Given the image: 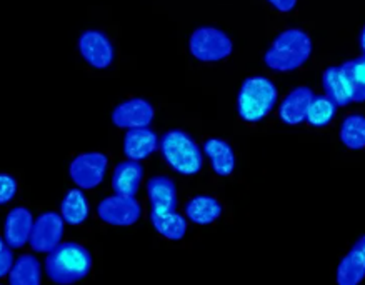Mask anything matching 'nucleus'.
<instances>
[{
  "label": "nucleus",
  "instance_id": "obj_1",
  "mask_svg": "<svg viewBox=\"0 0 365 285\" xmlns=\"http://www.w3.org/2000/svg\"><path fill=\"white\" fill-rule=\"evenodd\" d=\"M150 200V222L167 240H182L187 234V220L177 214V189L170 177L155 175L147 182Z\"/></svg>",
  "mask_w": 365,
  "mask_h": 285
},
{
  "label": "nucleus",
  "instance_id": "obj_2",
  "mask_svg": "<svg viewBox=\"0 0 365 285\" xmlns=\"http://www.w3.org/2000/svg\"><path fill=\"white\" fill-rule=\"evenodd\" d=\"M92 264V255L83 245L61 242L47 254L46 272L53 284L71 285L87 277Z\"/></svg>",
  "mask_w": 365,
  "mask_h": 285
},
{
  "label": "nucleus",
  "instance_id": "obj_3",
  "mask_svg": "<svg viewBox=\"0 0 365 285\" xmlns=\"http://www.w3.org/2000/svg\"><path fill=\"white\" fill-rule=\"evenodd\" d=\"M312 53V41L300 28H287L280 32L270 43L264 62L270 71L292 72L302 67Z\"/></svg>",
  "mask_w": 365,
  "mask_h": 285
},
{
  "label": "nucleus",
  "instance_id": "obj_4",
  "mask_svg": "<svg viewBox=\"0 0 365 285\" xmlns=\"http://www.w3.org/2000/svg\"><path fill=\"white\" fill-rule=\"evenodd\" d=\"M279 90L267 77L254 76L242 82L237 95V110L242 120L255 124L264 120L277 104Z\"/></svg>",
  "mask_w": 365,
  "mask_h": 285
},
{
  "label": "nucleus",
  "instance_id": "obj_5",
  "mask_svg": "<svg viewBox=\"0 0 365 285\" xmlns=\"http://www.w3.org/2000/svg\"><path fill=\"white\" fill-rule=\"evenodd\" d=\"M162 157L170 169L182 175H195L202 170L204 157L197 142L184 130H167L159 142Z\"/></svg>",
  "mask_w": 365,
  "mask_h": 285
},
{
  "label": "nucleus",
  "instance_id": "obj_6",
  "mask_svg": "<svg viewBox=\"0 0 365 285\" xmlns=\"http://www.w3.org/2000/svg\"><path fill=\"white\" fill-rule=\"evenodd\" d=\"M189 48L197 61L220 62L232 53V41L220 28L200 27L190 36Z\"/></svg>",
  "mask_w": 365,
  "mask_h": 285
},
{
  "label": "nucleus",
  "instance_id": "obj_7",
  "mask_svg": "<svg viewBox=\"0 0 365 285\" xmlns=\"http://www.w3.org/2000/svg\"><path fill=\"white\" fill-rule=\"evenodd\" d=\"M107 155L101 154V152H86L71 162L68 174L77 187L91 190L102 184L103 177L107 174Z\"/></svg>",
  "mask_w": 365,
  "mask_h": 285
},
{
  "label": "nucleus",
  "instance_id": "obj_8",
  "mask_svg": "<svg viewBox=\"0 0 365 285\" xmlns=\"http://www.w3.org/2000/svg\"><path fill=\"white\" fill-rule=\"evenodd\" d=\"M142 209L135 197H127V195H112V197L103 199L97 205V215L102 222L108 225H117V227H129L134 225L140 219Z\"/></svg>",
  "mask_w": 365,
  "mask_h": 285
},
{
  "label": "nucleus",
  "instance_id": "obj_9",
  "mask_svg": "<svg viewBox=\"0 0 365 285\" xmlns=\"http://www.w3.org/2000/svg\"><path fill=\"white\" fill-rule=\"evenodd\" d=\"M63 237V219L57 212H43L34 220L29 244L34 252L48 254L62 242Z\"/></svg>",
  "mask_w": 365,
  "mask_h": 285
},
{
  "label": "nucleus",
  "instance_id": "obj_10",
  "mask_svg": "<svg viewBox=\"0 0 365 285\" xmlns=\"http://www.w3.org/2000/svg\"><path fill=\"white\" fill-rule=\"evenodd\" d=\"M78 51H81L83 61L93 68L110 67L113 62V46L108 37L101 31H86L78 38Z\"/></svg>",
  "mask_w": 365,
  "mask_h": 285
},
{
  "label": "nucleus",
  "instance_id": "obj_11",
  "mask_svg": "<svg viewBox=\"0 0 365 285\" xmlns=\"http://www.w3.org/2000/svg\"><path fill=\"white\" fill-rule=\"evenodd\" d=\"M155 110L150 102L144 99H130L118 104L112 112V124L118 129H139L149 127L154 120Z\"/></svg>",
  "mask_w": 365,
  "mask_h": 285
},
{
  "label": "nucleus",
  "instance_id": "obj_12",
  "mask_svg": "<svg viewBox=\"0 0 365 285\" xmlns=\"http://www.w3.org/2000/svg\"><path fill=\"white\" fill-rule=\"evenodd\" d=\"M34 227L32 212L26 207H14L4 222V240L11 249H21L29 242Z\"/></svg>",
  "mask_w": 365,
  "mask_h": 285
},
{
  "label": "nucleus",
  "instance_id": "obj_13",
  "mask_svg": "<svg viewBox=\"0 0 365 285\" xmlns=\"http://www.w3.org/2000/svg\"><path fill=\"white\" fill-rule=\"evenodd\" d=\"M314 99L312 88L295 87L279 107V117L284 124L297 125L305 120L310 102Z\"/></svg>",
  "mask_w": 365,
  "mask_h": 285
},
{
  "label": "nucleus",
  "instance_id": "obj_14",
  "mask_svg": "<svg viewBox=\"0 0 365 285\" xmlns=\"http://www.w3.org/2000/svg\"><path fill=\"white\" fill-rule=\"evenodd\" d=\"M159 147L157 134L149 127L129 129L124 137V154L129 160H144Z\"/></svg>",
  "mask_w": 365,
  "mask_h": 285
},
{
  "label": "nucleus",
  "instance_id": "obj_15",
  "mask_svg": "<svg viewBox=\"0 0 365 285\" xmlns=\"http://www.w3.org/2000/svg\"><path fill=\"white\" fill-rule=\"evenodd\" d=\"M144 177V167L139 160H125L117 164L112 175V189L118 195L135 197Z\"/></svg>",
  "mask_w": 365,
  "mask_h": 285
},
{
  "label": "nucleus",
  "instance_id": "obj_16",
  "mask_svg": "<svg viewBox=\"0 0 365 285\" xmlns=\"http://www.w3.org/2000/svg\"><path fill=\"white\" fill-rule=\"evenodd\" d=\"M322 83L325 95L332 99L337 107H345L354 102V92L342 67H327L324 71Z\"/></svg>",
  "mask_w": 365,
  "mask_h": 285
},
{
  "label": "nucleus",
  "instance_id": "obj_17",
  "mask_svg": "<svg viewBox=\"0 0 365 285\" xmlns=\"http://www.w3.org/2000/svg\"><path fill=\"white\" fill-rule=\"evenodd\" d=\"M205 155L210 159L212 169L217 175L229 177L235 169V155L232 147L222 139H207L204 144Z\"/></svg>",
  "mask_w": 365,
  "mask_h": 285
},
{
  "label": "nucleus",
  "instance_id": "obj_18",
  "mask_svg": "<svg viewBox=\"0 0 365 285\" xmlns=\"http://www.w3.org/2000/svg\"><path fill=\"white\" fill-rule=\"evenodd\" d=\"M222 214V205L210 195H197L185 205L187 219L197 225H209L215 222Z\"/></svg>",
  "mask_w": 365,
  "mask_h": 285
},
{
  "label": "nucleus",
  "instance_id": "obj_19",
  "mask_svg": "<svg viewBox=\"0 0 365 285\" xmlns=\"http://www.w3.org/2000/svg\"><path fill=\"white\" fill-rule=\"evenodd\" d=\"M42 282V269L37 257L31 254H24L14 262L9 272L11 285H38Z\"/></svg>",
  "mask_w": 365,
  "mask_h": 285
},
{
  "label": "nucleus",
  "instance_id": "obj_20",
  "mask_svg": "<svg viewBox=\"0 0 365 285\" xmlns=\"http://www.w3.org/2000/svg\"><path fill=\"white\" fill-rule=\"evenodd\" d=\"M365 279V255L359 249H352L340 260L337 267L339 285H357Z\"/></svg>",
  "mask_w": 365,
  "mask_h": 285
},
{
  "label": "nucleus",
  "instance_id": "obj_21",
  "mask_svg": "<svg viewBox=\"0 0 365 285\" xmlns=\"http://www.w3.org/2000/svg\"><path fill=\"white\" fill-rule=\"evenodd\" d=\"M61 215L68 225H81L88 217V202L81 189L68 190L61 204Z\"/></svg>",
  "mask_w": 365,
  "mask_h": 285
},
{
  "label": "nucleus",
  "instance_id": "obj_22",
  "mask_svg": "<svg viewBox=\"0 0 365 285\" xmlns=\"http://www.w3.org/2000/svg\"><path fill=\"white\" fill-rule=\"evenodd\" d=\"M340 140L350 150L365 149V115L352 114L345 117L340 125Z\"/></svg>",
  "mask_w": 365,
  "mask_h": 285
},
{
  "label": "nucleus",
  "instance_id": "obj_23",
  "mask_svg": "<svg viewBox=\"0 0 365 285\" xmlns=\"http://www.w3.org/2000/svg\"><path fill=\"white\" fill-rule=\"evenodd\" d=\"M335 112H337V104H335L332 99H329L327 95H314V99L309 105L305 120L314 127H324L332 122Z\"/></svg>",
  "mask_w": 365,
  "mask_h": 285
},
{
  "label": "nucleus",
  "instance_id": "obj_24",
  "mask_svg": "<svg viewBox=\"0 0 365 285\" xmlns=\"http://www.w3.org/2000/svg\"><path fill=\"white\" fill-rule=\"evenodd\" d=\"M347 76L354 92V102H365V56L340 66Z\"/></svg>",
  "mask_w": 365,
  "mask_h": 285
},
{
  "label": "nucleus",
  "instance_id": "obj_25",
  "mask_svg": "<svg viewBox=\"0 0 365 285\" xmlns=\"http://www.w3.org/2000/svg\"><path fill=\"white\" fill-rule=\"evenodd\" d=\"M17 180L12 175L0 174V205H6L16 197Z\"/></svg>",
  "mask_w": 365,
  "mask_h": 285
},
{
  "label": "nucleus",
  "instance_id": "obj_26",
  "mask_svg": "<svg viewBox=\"0 0 365 285\" xmlns=\"http://www.w3.org/2000/svg\"><path fill=\"white\" fill-rule=\"evenodd\" d=\"M14 265V254L11 249L4 247L2 250H0V279L6 277V275L11 272Z\"/></svg>",
  "mask_w": 365,
  "mask_h": 285
},
{
  "label": "nucleus",
  "instance_id": "obj_27",
  "mask_svg": "<svg viewBox=\"0 0 365 285\" xmlns=\"http://www.w3.org/2000/svg\"><path fill=\"white\" fill-rule=\"evenodd\" d=\"M267 2L274 9H277L279 12H290L294 11V7L297 6V0H267Z\"/></svg>",
  "mask_w": 365,
  "mask_h": 285
},
{
  "label": "nucleus",
  "instance_id": "obj_28",
  "mask_svg": "<svg viewBox=\"0 0 365 285\" xmlns=\"http://www.w3.org/2000/svg\"><path fill=\"white\" fill-rule=\"evenodd\" d=\"M355 249H359L360 252L365 255V235L360 240H357V244H355Z\"/></svg>",
  "mask_w": 365,
  "mask_h": 285
},
{
  "label": "nucleus",
  "instance_id": "obj_29",
  "mask_svg": "<svg viewBox=\"0 0 365 285\" xmlns=\"http://www.w3.org/2000/svg\"><path fill=\"white\" fill-rule=\"evenodd\" d=\"M360 47H362V51L365 53V27L362 28V32H360Z\"/></svg>",
  "mask_w": 365,
  "mask_h": 285
},
{
  "label": "nucleus",
  "instance_id": "obj_30",
  "mask_svg": "<svg viewBox=\"0 0 365 285\" xmlns=\"http://www.w3.org/2000/svg\"><path fill=\"white\" fill-rule=\"evenodd\" d=\"M4 247H6V240H4L2 237H0V250H2Z\"/></svg>",
  "mask_w": 365,
  "mask_h": 285
}]
</instances>
